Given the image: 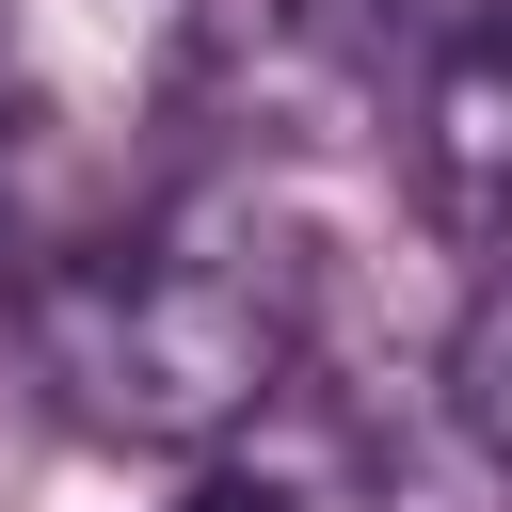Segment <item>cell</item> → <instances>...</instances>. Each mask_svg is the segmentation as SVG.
<instances>
[{"instance_id": "cell-2", "label": "cell", "mask_w": 512, "mask_h": 512, "mask_svg": "<svg viewBox=\"0 0 512 512\" xmlns=\"http://www.w3.org/2000/svg\"><path fill=\"white\" fill-rule=\"evenodd\" d=\"M416 208L448 240H512V16L416 64Z\"/></svg>"}, {"instance_id": "cell-4", "label": "cell", "mask_w": 512, "mask_h": 512, "mask_svg": "<svg viewBox=\"0 0 512 512\" xmlns=\"http://www.w3.org/2000/svg\"><path fill=\"white\" fill-rule=\"evenodd\" d=\"M480 16H512V0H320V32H336V48H368V64H384V48H416V64H432V48H448V32H480Z\"/></svg>"}, {"instance_id": "cell-1", "label": "cell", "mask_w": 512, "mask_h": 512, "mask_svg": "<svg viewBox=\"0 0 512 512\" xmlns=\"http://www.w3.org/2000/svg\"><path fill=\"white\" fill-rule=\"evenodd\" d=\"M16 336L48 400L112 448H224L304 352V240L240 192H192L128 240H64L16 272Z\"/></svg>"}, {"instance_id": "cell-3", "label": "cell", "mask_w": 512, "mask_h": 512, "mask_svg": "<svg viewBox=\"0 0 512 512\" xmlns=\"http://www.w3.org/2000/svg\"><path fill=\"white\" fill-rule=\"evenodd\" d=\"M432 416H448L480 464H512V256L464 288V320H448V368H432Z\"/></svg>"}, {"instance_id": "cell-5", "label": "cell", "mask_w": 512, "mask_h": 512, "mask_svg": "<svg viewBox=\"0 0 512 512\" xmlns=\"http://www.w3.org/2000/svg\"><path fill=\"white\" fill-rule=\"evenodd\" d=\"M176 512H288V496H272V480H192Z\"/></svg>"}]
</instances>
